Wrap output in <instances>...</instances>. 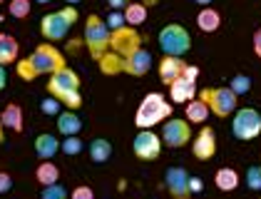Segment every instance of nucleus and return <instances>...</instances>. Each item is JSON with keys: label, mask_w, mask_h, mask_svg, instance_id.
Segmentation results:
<instances>
[{"label": "nucleus", "mask_w": 261, "mask_h": 199, "mask_svg": "<svg viewBox=\"0 0 261 199\" xmlns=\"http://www.w3.org/2000/svg\"><path fill=\"white\" fill-rule=\"evenodd\" d=\"M62 67H67L62 53L55 47V45L42 42V45H38V47L33 50L30 58H25L18 62V75L30 82V80L40 78V75H55V72L62 70Z\"/></svg>", "instance_id": "1"}, {"label": "nucleus", "mask_w": 261, "mask_h": 199, "mask_svg": "<svg viewBox=\"0 0 261 199\" xmlns=\"http://www.w3.org/2000/svg\"><path fill=\"white\" fill-rule=\"evenodd\" d=\"M47 92L53 97H58L67 107V110H77L82 105V95H80V78L75 70L70 67H62L55 75H50L47 82Z\"/></svg>", "instance_id": "2"}, {"label": "nucleus", "mask_w": 261, "mask_h": 199, "mask_svg": "<svg viewBox=\"0 0 261 199\" xmlns=\"http://www.w3.org/2000/svg\"><path fill=\"white\" fill-rule=\"evenodd\" d=\"M169 115H172V105L164 100V95H160V92H149V95L140 102V107H137L135 125H137L140 130H149V127L164 122Z\"/></svg>", "instance_id": "3"}, {"label": "nucleus", "mask_w": 261, "mask_h": 199, "mask_svg": "<svg viewBox=\"0 0 261 199\" xmlns=\"http://www.w3.org/2000/svg\"><path fill=\"white\" fill-rule=\"evenodd\" d=\"M110 38H112V30L107 28V22L100 15H87V22H85V45H87L92 60L100 62L107 55Z\"/></svg>", "instance_id": "4"}, {"label": "nucleus", "mask_w": 261, "mask_h": 199, "mask_svg": "<svg viewBox=\"0 0 261 199\" xmlns=\"http://www.w3.org/2000/svg\"><path fill=\"white\" fill-rule=\"evenodd\" d=\"M77 22V10H75V5H65L62 10L58 13H50V15H45L40 20V33L42 38L47 40H62L67 35V30L72 28Z\"/></svg>", "instance_id": "5"}, {"label": "nucleus", "mask_w": 261, "mask_h": 199, "mask_svg": "<svg viewBox=\"0 0 261 199\" xmlns=\"http://www.w3.org/2000/svg\"><path fill=\"white\" fill-rule=\"evenodd\" d=\"M199 100H204L209 105V110L217 115V117H229L237 112V102L239 95L231 90V87H204L199 92Z\"/></svg>", "instance_id": "6"}, {"label": "nucleus", "mask_w": 261, "mask_h": 199, "mask_svg": "<svg viewBox=\"0 0 261 199\" xmlns=\"http://www.w3.org/2000/svg\"><path fill=\"white\" fill-rule=\"evenodd\" d=\"M160 47L164 55L181 58V55H187L189 47H192V35L187 33V28L172 22V25H167V28L160 30Z\"/></svg>", "instance_id": "7"}, {"label": "nucleus", "mask_w": 261, "mask_h": 199, "mask_svg": "<svg viewBox=\"0 0 261 199\" xmlns=\"http://www.w3.org/2000/svg\"><path fill=\"white\" fill-rule=\"evenodd\" d=\"M231 132L234 137L241 139V142H249V139L259 137L261 135V115L254 110V107H241L234 112V119H231Z\"/></svg>", "instance_id": "8"}, {"label": "nucleus", "mask_w": 261, "mask_h": 199, "mask_svg": "<svg viewBox=\"0 0 261 199\" xmlns=\"http://www.w3.org/2000/svg\"><path fill=\"white\" fill-rule=\"evenodd\" d=\"M197 78H199V67L187 65L184 75H181L177 82L169 85V97H172V102L187 105V102L197 100Z\"/></svg>", "instance_id": "9"}, {"label": "nucleus", "mask_w": 261, "mask_h": 199, "mask_svg": "<svg viewBox=\"0 0 261 199\" xmlns=\"http://www.w3.org/2000/svg\"><path fill=\"white\" fill-rule=\"evenodd\" d=\"M142 47V38L140 33L129 25H124L120 30H112V38H110V50L117 53L122 60H127L129 55H135Z\"/></svg>", "instance_id": "10"}, {"label": "nucleus", "mask_w": 261, "mask_h": 199, "mask_svg": "<svg viewBox=\"0 0 261 199\" xmlns=\"http://www.w3.org/2000/svg\"><path fill=\"white\" fill-rule=\"evenodd\" d=\"M192 139V127H189V119H167L164 127H162V142L172 150L177 147H184L187 142Z\"/></svg>", "instance_id": "11"}, {"label": "nucleus", "mask_w": 261, "mask_h": 199, "mask_svg": "<svg viewBox=\"0 0 261 199\" xmlns=\"http://www.w3.org/2000/svg\"><path fill=\"white\" fill-rule=\"evenodd\" d=\"M132 150H135L137 159H142V162H152V159L160 157L162 139H160V135H154L152 130H140V135H137L135 142H132Z\"/></svg>", "instance_id": "12"}, {"label": "nucleus", "mask_w": 261, "mask_h": 199, "mask_svg": "<svg viewBox=\"0 0 261 199\" xmlns=\"http://www.w3.org/2000/svg\"><path fill=\"white\" fill-rule=\"evenodd\" d=\"M164 184L169 189V194L174 199H189L192 189H189V175L184 167H169L164 175Z\"/></svg>", "instance_id": "13"}, {"label": "nucleus", "mask_w": 261, "mask_h": 199, "mask_svg": "<svg viewBox=\"0 0 261 199\" xmlns=\"http://www.w3.org/2000/svg\"><path fill=\"white\" fill-rule=\"evenodd\" d=\"M192 152H194V157L201 159V162L214 157V152H217V137H214V130H212V127H201L199 130V135L192 142Z\"/></svg>", "instance_id": "14"}, {"label": "nucleus", "mask_w": 261, "mask_h": 199, "mask_svg": "<svg viewBox=\"0 0 261 199\" xmlns=\"http://www.w3.org/2000/svg\"><path fill=\"white\" fill-rule=\"evenodd\" d=\"M184 70H187V62L181 58H172V55H164L160 62V80L164 85H172V82H177V80L184 75Z\"/></svg>", "instance_id": "15"}, {"label": "nucleus", "mask_w": 261, "mask_h": 199, "mask_svg": "<svg viewBox=\"0 0 261 199\" xmlns=\"http://www.w3.org/2000/svg\"><path fill=\"white\" fill-rule=\"evenodd\" d=\"M149 67H152V55L144 50V47H140L135 55H129V58L124 60V72L127 75H135V78H142V75H147L149 72Z\"/></svg>", "instance_id": "16"}, {"label": "nucleus", "mask_w": 261, "mask_h": 199, "mask_svg": "<svg viewBox=\"0 0 261 199\" xmlns=\"http://www.w3.org/2000/svg\"><path fill=\"white\" fill-rule=\"evenodd\" d=\"M58 130H60V135H65V137H75L82 130V119L77 117L72 110L60 112V115H58Z\"/></svg>", "instance_id": "17"}, {"label": "nucleus", "mask_w": 261, "mask_h": 199, "mask_svg": "<svg viewBox=\"0 0 261 199\" xmlns=\"http://www.w3.org/2000/svg\"><path fill=\"white\" fill-rule=\"evenodd\" d=\"M58 150H60V142H58V137H53V135H38V139H35V155L40 159H50L58 155Z\"/></svg>", "instance_id": "18"}, {"label": "nucleus", "mask_w": 261, "mask_h": 199, "mask_svg": "<svg viewBox=\"0 0 261 199\" xmlns=\"http://www.w3.org/2000/svg\"><path fill=\"white\" fill-rule=\"evenodd\" d=\"M214 184H217V189H221V192H234V189L239 187V175H237V169H231V167H221V169H217Z\"/></svg>", "instance_id": "19"}, {"label": "nucleus", "mask_w": 261, "mask_h": 199, "mask_svg": "<svg viewBox=\"0 0 261 199\" xmlns=\"http://www.w3.org/2000/svg\"><path fill=\"white\" fill-rule=\"evenodd\" d=\"M197 25H199L201 33H214V30H219V25H221L219 10H214V8H201L199 15H197Z\"/></svg>", "instance_id": "20"}, {"label": "nucleus", "mask_w": 261, "mask_h": 199, "mask_svg": "<svg viewBox=\"0 0 261 199\" xmlns=\"http://www.w3.org/2000/svg\"><path fill=\"white\" fill-rule=\"evenodd\" d=\"M18 60V40L8 33H0V65H10Z\"/></svg>", "instance_id": "21"}, {"label": "nucleus", "mask_w": 261, "mask_h": 199, "mask_svg": "<svg viewBox=\"0 0 261 199\" xmlns=\"http://www.w3.org/2000/svg\"><path fill=\"white\" fill-rule=\"evenodd\" d=\"M35 177L40 182L42 187H50V184H58V179H60V169L50 162V159H42L40 167L35 169Z\"/></svg>", "instance_id": "22"}, {"label": "nucleus", "mask_w": 261, "mask_h": 199, "mask_svg": "<svg viewBox=\"0 0 261 199\" xmlns=\"http://www.w3.org/2000/svg\"><path fill=\"white\" fill-rule=\"evenodd\" d=\"M110 157H112V144H110L107 139L97 137V139H92V142H90V159H92V162L105 164Z\"/></svg>", "instance_id": "23"}, {"label": "nucleus", "mask_w": 261, "mask_h": 199, "mask_svg": "<svg viewBox=\"0 0 261 199\" xmlns=\"http://www.w3.org/2000/svg\"><path fill=\"white\" fill-rule=\"evenodd\" d=\"M209 105L204 102V100H192V102H187V119L189 122H197V125H201V122H206V117H209Z\"/></svg>", "instance_id": "24"}, {"label": "nucleus", "mask_w": 261, "mask_h": 199, "mask_svg": "<svg viewBox=\"0 0 261 199\" xmlns=\"http://www.w3.org/2000/svg\"><path fill=\"white\" fill-rule=\"evenodd\" d=\"M3 125L8 127V130H13V132H20L22 130V110L20 105H8L5 110H3Z\"/></svg>", "instance_id": "25"}, {"label": "nucleus", "mask_w": 261, "mask_h": 199, "mask_svg": "<svg viewBox=\"0 0 261 199\" xmlns=\"http://www.w3.org/2000/svg\"><path fill=\"white\" fill-rule=\"evenodd\" d=\"M124 20H127L129 28H137V25H142L147 20V8L142 3H129L124 8Z\"/></svg>", "instance_id": "26"}, {"label": "nucleus", "mask_w": 261, "mask_h": 199, "mask_svg": "<svg viewBox=\"0 0 261 199\" xmlns=\"http://www.w3.org/2000/svg\"><path fill=\"white\" fill-rule=\"evenodd\" d=\"M124 60L117 55V53H107L105 58L100 60V70L105 75H117V72H124Z\"/></svg>", "instance_id": "27"}, {"label": "nucleus", "mask_w": 261, "mask_h": 199, "mask_svg": "<svg viewBox=\"0 0 261 199\" xmlns=\"http://www.w3.org/2000/svg\"><path fill=\"white\" fill-rule=\"evenodd\" d=\"M8 10H10L13 18H18V20L28 18V15H30V0H10Z\"/></svg>", "instance_id": "28"}, {"label": "nucleus", "mask_w": 261, "mask_h": 199, "mask_svg": "<svg viewBox=\"0 0 261 199\" xmlns=\"http://www.w3.org/2000/svg\"><path fill=\"white\" fill-rule=\"evenodd\" d=\"M82 147H85V144H82V139L77 137V135H75V137H65V142L60 144V150L65 152V155H67V157H75V155H80Z\"/></svg>", "instance_id": "29"}, {"label": "nucleus", "mask_w": 261, "mask_h": 199, "mask_svg": "<svg viewBox=\"0 0 261 199\" xmlns=\"http://www.w3.org/2000/svg\"><path fill=\"white\" fill-rule=\"evenodd\" d=\"M229 87H231L237 95H246V92L251 90V78H249V75H234L231 82H229Z\"/></svg>", "instance_id": "30"}, {"label": "nucleus", "mask_w": 261, "mask_h": 199, "mask_svg": "<svg viewBox=\"0 0 261 199\" xmlns=\"http://www.w3.org/2000/svg\"><path fill=\"white\" fill-rule=\"evenodd\" d=\"M246 187L254 189V192H259L261 189V167L259 164H254V167L246 169Z\"/></svg>", "instance_id": "31"}, {"label": "nucleus", "mask_w": 261, "mask_h": 199, "mask_svg": "<svg viewBox=\"0 0 261 199\" xmlns=\"http://www.w3.org/2000/svg\"><path fill=\"white\" fill-rule=\"evenodd\" d=\"M40 199H67V192L60 184H50V187H42Z\"/></svg>", "instance_id": "32"}, {"label": "nucleus", "mask_w": 261, "mask_h": 199, "mask_svg": "<svg viewBox=\"0 0 261 199\" xmlns=\"http://www.w3.org/2000/svg\"><path fill=\"white\" fill-rule=\"evenodd\" d=\"M60 100L58 97H47V100H42L40 102V110L45 112V115H60Z\"/></svg>", "instance_id": "33"}, {"label": "nucleus", "mask_w": 261, "mask_h": 199, "mask_svg": "<svg viewBox=\"0 0 261 199\" xmlns=\"http://www.w3.org/2000/svg\"><path fill=\"white\" fill-rule=\"evenodd\" d=\"M124 25H127L124 13H120V10H112V13H110V18H107V28H110V30H120V28H124Z\"/></svg>", "instance_id": "34"}, {"label": "nucleus", "mask_w": 261, "mask_h": 199, "mask_svg": "<svg viewBox=\"0 0 261 199\" xmlns=\"http://www.w3.org/2000/svg\"><path fill=\"white\" fill-rule=\"evenodd\" d=\"M70 197L72 199H95V192H92L90 187H85V184H82V187H75V189H72V194H70Z\"/></svg>", "instance_id": "35"}, {"label": "nucleus", "mask_w": 261, "mask_h": 199, "mask_svg": "<svg viewBox=\"0 0 261 199\" xmlns=\"http://www.w3.org/2000/svg\"><path fill=\"white\" fill-rule=\"evenodd\" d=\"M10 189H13V177L8 172H0V194H5Z\"/></svg>", "instance_id": "36"}, {"label": "nucleus", "mask_w": 261, "mask_h": 199, "mask_svg": "<svg viewBox=\"0 0 261 199\" xmlns=\"http://www.w3.org/2000/svg\"><path fill=\"white\" fill-rule=\"evenodd\" d=\"M189 189H192V194H194V192H201V189H204L201 179L199 177H189Z\"/></svg>", "instance_id": "37"}, {"label": "nucleus", "mask_w": 261, "mask_h": 199, "mask_svg": "<svg viewBox=\"0 0 261 199\" xmlns=\"http://www.w3.org/2000/svg\"><path fill=\"white\" fill-rule=\"evenodd\" d=\"M251 42H254V53H256V58H261V28L254 33V40H251Z\"/></svg>", "instance_id": "38"}, {"label": "nucleus", "mask_w": 261, "mask_h": 199, "mask_svg": "<svg viewBox=\"0 0 261 199\" xmlns=\"http://www.w3.org/2000/svg\"><path fill=\"white\" fill-rule=\"evenodd\" d=\"M107 3H110L112 10H124V8L129 5V0H107Z\"/></svg>", "instance_id": "39"}, {"label": "nucleus", "mask_w": 261, "mask_h": 199, "mask_svg": "<svg viewBox=\"0 0 261 199\" xmlns=\"http://www.w3.org/2000/svg\"><path fill=\"white\" fill-rule=\"evenodd\" d=\"M5 82H8V75H5V67L0 65V90L5 87Z\"/></svg>", "instance_id": "40"}, {"label": "nucleus", "mask_w": 261, "mask_h": 199, "mask_svg": "<svg viewBox=\"0 0 261 199\" xmlns=\"http://www.w3.org/2000/svg\"><path fill=\"white\" fill-rule=\"evenodd\" d=\"M5 139V125H3V117H0V142Z\"/></svg>", "instance_id": "41"}, {"label": "nucleus", "mask_w": 261, "mask_h": 199, "mask_svg": "<svg viewBox=\"0 0 261 199\" xmlns=\"http://www.w3.org/2000/svg\"><path fill=\"white\" fill-rule=\"evenodd\" d=\"M197 3H199V5H204V8H209V3H212V0H197Z\"/></svg>", "instance_id": "42"}, {"label": "nucleus", "mask_w": 261, "mask_h": 199, "mask_svg": "<svg viewBox=\"0 0 261 199\" xmlns=\"http://www.w3.org/2000/svg\"><path fill=\"white\" fill-rule=\"evenodd\" d=\"M35 3H40V5H45V3H50V0H35Z\"/></svg>", "instance_id": "43"}, {"label": "nucleus", "mask_w": 261, "mask_h": 199, "mask_svg": "<svg viewBox=\"0 0 261 199\" xmlns=\"http://www.w3.org/2000/svg\"><path fill=\"white\" fill-rule=\"evenodd\" d=\"M67 3H70V5H75V3H80V0H67Z\"/></svg>", "instance_id": "44"}, {"label": "nucleus", "mask_w": 261, "mask_h": 199, "mask_svg": "<svg viewBox=\"0 0 261 199\" xmlns=\"http://www.w3.org/2000/svg\"><path fill=\"white\" fill-rule=\"evenodd\" d=\"M0 5H3V0H0Z\"/></svg>", "instance_id": "45"}]
</instances>
